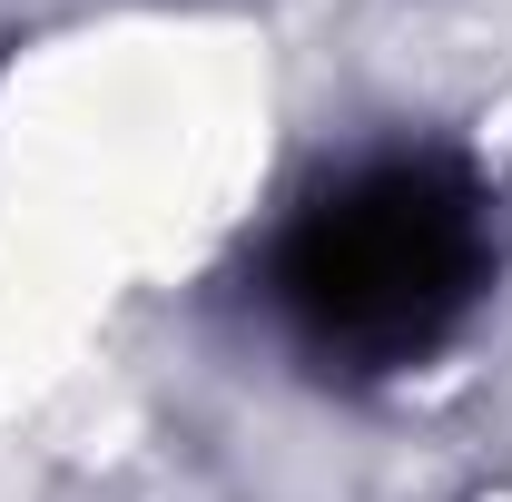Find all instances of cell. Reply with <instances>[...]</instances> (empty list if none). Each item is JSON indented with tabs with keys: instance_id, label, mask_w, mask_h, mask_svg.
Returning <instances> with one entry per match:
<instances>
[{
	"instance_id": "1",
	"label": "cell",
	"mask_w": 512,
	"mask_h": 502,
	"mask_svg": "<svg viewBox=\"0 0 512 502\" xmlns=\"http://www.w3.org/2000/svg\"><path fill=\"white\" fill-rule=\"evenodd\" d=\"M483 197L453 168L424 158H384L355 168L286 227L276 256V306L296 315V335L345 365H404L444 335L453 315L483 296Z\"/></svg>"
}]
</instances>
